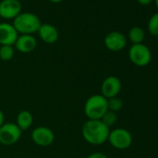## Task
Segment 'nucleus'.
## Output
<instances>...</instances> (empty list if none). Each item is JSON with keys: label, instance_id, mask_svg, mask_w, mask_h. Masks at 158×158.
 I'll use <instances>...</instances> for the list:
<instances>
[{"label": "nucleus", "instance_id": "1", "mask_svg": "<svg viewBox=\"0 0 158 158\" xmlns=\"http://www.w3.org/2000/svg\"><path fill=\"white\" fill-rule=\"evenodd\" d=\"M110 127L101 120H88L82 127L84 139L91 145H102L108 140Z\"/></svg>", "mask_w": 158, "mask_h": 158}, {"label": "nucleus", "instance_id": "2", "mask_svg": "<svg viewBox=\"0 0 158 158\" xmlns=\"http://www.w3.org/2000/svg\"><path fill=\"white\" fill-rule=\"evenodd\" d=\"M39 17L32 12H21L12 23V25L21 35H33L38 32L41 26Z\"/></svg>", "mask_w": 158, "mask_h": 158}, {"label": "nucleus", "instance_id": "3", "mask_svg": "<svg viewBox=\"0 0 158 158\" xmlns=\"http://www.w3.org/2000/svg\"><path fill=\"white\" fill-rule=\"evenodd\" d=\"M107 111L108 100L102 94L90 96L84 105V112L89 120H101Z\"/></svg>", "mask_w": 158, "mask_h": 158}, {"label": "nucleus", "instance_id": "4", "mask_svg": "<svg viewBox=\"0 0 158 158\" xmlns=\"http://www.w3.org/2000/svg\"><path fill=\"white\" fill-rule=\"evenodd\" d=\"M128 58L134 65L144 67L151 62L152 52L144 44H136L130 47L128 50Z\"/></svg>", "mask_w": 158, "mask_h": 158}, {"label": "nucleus", "instance_id": "5", "mask_svg": "<svg viewBox=\"0 0 158 158\" xmlns=\"http://www.w3.org/2000/svg\"><path fill=\"white\" fill-rule=\"evenodd\" d=\"M132 135L131 133L123 127L114 128L110 131L108 141L110 144L117 150H126L132 144Z\"/></svg>", "mask_w": 158, "mask_h": 158}, {"label": "nucleus", "instance_id": "6", "mask_svg": "<svg viewBox=\"0 0 158 158\" xmlns=\"http://www.w3.org/2000/svg\"><path fill=\"white\" fill-rule=\"evenodd\" d=\"M23 131L16 125V123H4L0 127V144L10 146L17 143Z\"/></svg>", "mask_w": 158, "mask_h": 158}, {"label": "nucleus", "instance_id": "7", "mask_svg": "<svg viewBox=\"0 0 158 158\" xmlns=\"http://www.w3.org/2000/svg\"><path fill=\"white\" fill-rule=\"evenodd\" d=\"M31 138L33 141L40 147H48L54 142L55 134L48 127H38L32 131Z\"/></svg>", "mask_w": 158, "mask_h": 158}, {"label": "nucleus", "instance_id": "8", "mask_svg": "<svg viewBox=\"0 0 158 158\" xmlns=\"http://www.w3.org/2000/svg\"><path fill=\"white\" fill-rule=\"evenodd\" d=\"M122 89V83L120 79L114 75H110L106 77L102 83L101 90L102 95L108 99L117 97Z\"/></svg>", "mask_w": 158, "mask_h": 158}, {"label": "nucleus", "instance_id": "9", "mask_svg": "<svg viewBox=\"0 0 158 158\" xmlns=\"http://www.w3.org/2000/svg\"><path fill=\"white\" fill-rule=\"evenodd\" d=\"M22 12L20 0H2L0 2V17L6 20H14Z\"/></svg>", "mask_w": 158, "mask_h": 158}, {"label": "nucleus", "instance_id": "10", "mask_svg": "<svg viewBox=\"0 0 158 158\" xmlns=\"http://www.w3.org/2000/svg\"><path fill=\"white\" fill-rule=\"evenodd\" d=\"M104 45L109 50L117 52L124 49L127 46V37L120 32L113 31L105 36Z\"/></svg>", "mask_w": 158, "mask_h": 158}, {"label": "nucleus", "instance_id": "11", "mask_svg": "<svg viewBox=\"0 0 158 158\" xmlns=\"http://www.w3.org/2000/svg\"><path fill=\"white\" fill-rule=\"evenodd\" d=\"M18 36L19 34L11 23H0V45L14 46Z\"/></svg>", "mask_w": 158, "mask_h": 158}, {"label": "nucleus", "instance_id": "12", "mask_svg": "<svg viewBox=\"0 0 158 158\" xmlns=\"http://www.w3.org/2000/svg\"><path fill=\"white\" fill-rule=\"evenodd\" d=\"M37 41L33 35H21L18 36L14 46L21 53H30L36 48Z\"/></svg>", "mask_w": 158, "mask_h": 158}, {"label": "nucleus", "instance_id": "13", "mask_svg": "<svg viewBox=\"0 0 158 158\" xmlns=\"http://www.w3.org/2000/svg\"><path fill=\"white\" fill-rule=\"evenodd\" d=\"M37 33L40 39L46 44H54L59 39L57 28L50 23H42Z\"/></svg>", "mask_w": 158, "mask_h": 158}, {"label": "nucleus", "instance_id": "14", "mask_svg": "<svg viewBox=\"0 0 158 158\" xmlns=\"http://www.w3.org/2000/svg\"><path fill=\"white\" fill-rule=\"evenodd\" d=\"M32 124H33V115L29 111L23 110L18 114L16 118V125L20 127L22 131H25L29 129Z\"/></svg>", "mask_w": 158, "mask_h": 158}, {"label": "nucleus", "instance_id": "15", "mask_svg": "<svg viewBox=\"0 0 158 158\" xmlns=\"http://www.w3.org/2000/svg\"><path fill=\"white\" fill-rule=\"evenodd\" d=\"M144 37H145V33H144L143 29L139 26H135V27L131 28L128 32V38L132 42L133 45L142 44Z\"/></svg>", "mask_w": 158, "mask_h": 158}, {"label": "nucleus", "instance_id": "16", "mask_svg": "<svg viewBox=\"0 0 158 158\" xmlns=\"http://www.w3.org/2000/svg\"><path fill=\"white\" fill-rule=\"evenodd\" d=\"M15 48L13 46H1L0 47V59L4 61H9L14 57Z\"/></svg>", "mask_w": 158, "mask_h": 158}, {"label": "nucleus", "instance_id": "17", "mask_svg": "<svg viewBox=\"0 0 158 158\" xmlns=\"http://www.w3.org/2000/svg\"><path fill=\"white\" fill-rule=\"evenodd\" d=\"M148 31L153 36H158V12L154 13L148 22Z\"/></svg>", "mask_w": 158, "mask_h": 158}, {"label": "nucleus", "instance_id": "18", "mask_svg": "<svg viewBox=\"0 0 158 158\" xmlns=\"http://www.w3.org/2000/svg\"><path fill=\"white\" fill-rule=\"evenodd\" d=\"M116 120H117L116 113L112 112V111H109V110L103 114V116H102V119H101V121H102L105 126H107L108 127L114 126V125L116 123Z\"/></svg>", "mask_w": 158, "mask_h": 158}, {"label": "nucleus", "instance_id": "19", "mask_svg": "<svg viewBox=\"0 0 158 158\" xmlns=\"http://www.w3.org/2000/svg\"><path fill=\"white\" fill-rule=\"evenodd\" d=\"M122 107H123V101L120 98L114 97V98L108 99V110L109 111L116 113L120 111Z\"/></svg>", "mask_w": 158, "mask_h": 158}, {"label": "nucleus", "instance_id": "20", "mask_svg": "<svg viewBox=\"0 0 158 158\" xmlns=\"http://www.w3.org/2000/svg\"><path fill=\"white\" fill-rule=\"evenodd\" d=\"M87 158H108L106 154L102 153V152H93L91 154H89Z\"/></svg>", "mask_w": 158, "mask_h": 158}, {"label": "nucleus", "instance_id": "21", "mask_svg": "<svg viewBox=\"0 0 158 158\" xmlns=\"http://www.w3.org/2000/svg\"><path fill=\"white\" fill-rule=\"evenodd\" d=\"M137 1L142 6H148L152 2V0H137Z\"/></svg>", "mask_w": 158, "mask_h": 158}, {"label": "nucleus", "instance_id": "22", "mask_svg": "<svg viewBox=\"0 0 158 158\" xmlns=\"http://www.w3.org/2000/svg\"><path fill=\"white\" fill-rule=\"evenodd\" d=\"M5 123V115H4V113L0 110V127L1 126Z\"/></svg>", "mask_w": 158, "mask_h": 158}, {"label": "nucleus", "instance_id": "23", "mask_svg": "<svg viewBox=\"0 0 158 158\" xmlns=\"http://www.w3.org/2000/svg\"><path fill=\"white\" fill-rule=\"evenodd\" d=\"M52 3H60V2H62L63 0H49Z\"/></svg>", "mask_w": 158, "mask_h": 158}, {"label": "nucleus", "instance_id": "24", "mask_svg": "<svg viewBox=\"0 0 158 158\" xmlns=\"http://www.w3.org/2000/svg\"><path fill=\"white\" fill-rule=\"evenodd\" d=\"M154 2H155V5H156V7L158 9V0H154Z\"/></svg>", "mask_w": 158, "mask_h": 158}]
</instances>
